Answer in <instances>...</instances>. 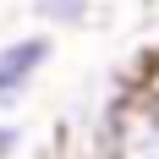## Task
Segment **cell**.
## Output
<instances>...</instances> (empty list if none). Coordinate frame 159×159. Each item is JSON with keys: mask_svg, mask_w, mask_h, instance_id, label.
I'll use <instances>...</instances> for the list:
<instances>
[{"mask_svg": "<svg viewBox=\"0 0 159 159\" xmlns=\"http://www.w3.org/2000/svg\"><path fill=\"white\" fill-rule=\"evenodd\" d=\"M115 159H159V104H126L115 115Z\"/></svg>", "mask_w": 159, "mask_h": 159, "instance_id": "cell-2", "label": "cell"}, {"mask_svg": "<svg viewBox=\"0 0 159 159\" xmlns=\"http://www.w3.org/2000/svg\"><path fill=\"white\" fill-rule=\"evenodd\" d=\"M33 11L44 16V22H88V0H33Z\"/></svg>", "mask_w": 159, "mask_h": 159, "instance_id": "cell-3", "label": "cell"}, {"mask_svg": "<svg viewBox=\"0 0 159 159\" xmlns=\"http://www.w3.org/2000/svg\"><path fill=\"white\" fill-rule=\"evenodd\" d=\"M49 55H55V44H49L44 33L11 39V44L0 49V110H11L16 99L28 93V82H33V77L49 66Z\"/></svg>", "mask_w": 159, "mask_h": 159, "instance_id": "cell-1", "label": "cell"}, {"mask_svg": "<svg viewBox=\"0 0 159 159\" xmlns=\"http://www.w3.org/2000/svg\"><path fill=\"white\" fill-rule=\"evenodd\" d=\"M16 143H22V132H16L11 121H0V159H11V154H16Z\"/></svg>", "mask_w": 159, "mask_h": 159, "instance_id": "cell-4", "label": "cell"}]
</instances>
